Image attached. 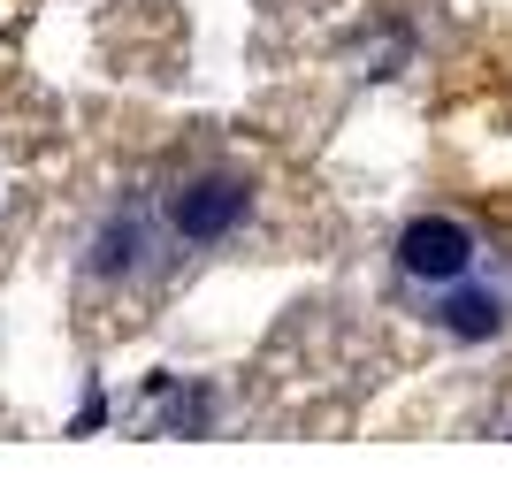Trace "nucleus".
I'll use <instances>...</instances> for the list:
<instances>
[{"instance_id":"1","label":"nucleus","mask_w":512,"mask_h":504,"mask_svg":"<svg viewBox=\"0 0 512 504\" xmlns=\"http://www.w3.org/2000/svg\"><path fill=\"white\" fill-rule=\"evenodd\" d=\"M253 207V191L245 176H192L184 191H169V230L184 245H214V237H230Z\"/></svg>"},{"instance_id":"2","label":"nucleus","mask_w":512,"mask_h":504,"mask_svg":"<svg viewBox=\"0 0 512 504\" xmlns=\"http://www.w3.org/2000/svg\"><path fill=\"white\" fill-rule=\"evenodd\" d=\"M398 268H406L413 283H467L474 230L451 222V214H421V222H406V237H398Z\"/></svg>"},{"instance_id":"3","label":"nucleus","mask_w":512,"mask_h":504,"mask_svg":"<svg viewBox=\"0 0 512 504\" xmlns=\"http://www.w3.org/2000/svg\"><path fill=\"white\" fill-rule=\"evenodd\" d=\"M444 321L451 336H467V344H482V336H497L505 329V291H451L444 298Z\"/></svg>"},{"instance_id":"4","label":"nucleus","mask_w":512,"mask_h":504,"mask_svg":"<svg viewBox=\"0 0 512 504\" xmlns=\"http://www.w3.org/2000/svg\"><path fill=\"white\" fill-rule=\"evenodd\" d=\"M138 252H146V222H138V214H115V222L92 237V275H123V268H138Z\"/></svg>"},{"instance_id":"5","label":"nucleus","mask_w":512,"mask_h":504,"mask_svg":"<svg viewBox=\"0 0 512 504\" xmlns=\"http://www.w3.org/2000/svg\"><path fill=\"white\" fill-rule=\"evenodd\" d=\"M100 420H107V398H100V390H92V398H85V413L69 420V436H92V428H100Z\"/></svg>"}]
</instances>
